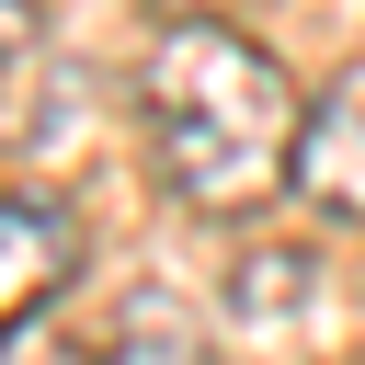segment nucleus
Here are the masks:
<instances>
[{
    "instance_id": "f257e3e1",
    "label": "nucleus",
    "mask_w": 365,
    "mask_h": 365,
    "mask_svg": "<svg viewBox=\"0 0 365 365\" xmlns=\"http://www.w3.org/2000/svg\"><path fill=\"white\" fill-rule=\"evenodd\" d=\"M137 125H148L160 182L182 205L228 217V205H262L274 182H297L308 103H297V80L251 34H228V23H160L148 68H137Z\"/></svg>"
},
{
    "instance_id": "f03ea898",
    "label": "nucleus",
    "mask_w": 365,
    "mask_h": 365,
    "mask_svg": "<svg viewBox=\"0 0 365 365\" xmlns=\"http://www.w3.org/2000/svg\"><path fill=\"white\" fill-rule=\"evenodd\" d=\"M297 194H308L331 228H365V68H342V80L308 103V137H297Z\"/></svg>"
},
{
    "instance_id": "7ed1b4c3",
    "label": "nucleus",
    "mask_w": 365,
    "mask_h": 365,
    "mask_svg": "<svg viewBox=\"0 0 365 365\" xmlns=\"http://www.w3.org/2000/svg\"><path fill=\"white\" fill-rule=\"evenodd\" d=\"M68 262H80L68 205H46V194H0V331H34L46 297L68 285Z\"/></svg>"
},
{
    "instance_id": "20e7f679",
    "label": "nucleus",
    "mask_w": 365,
    "mask_h": 365,
    "mask_svg": "<svg viewBox=\"0 0 365 365\" xmlns=\"http://www.w3.org/2000/svg\"><path fill=\"white\" fill-rule=\"evenodd\" d=\"M103 365H205V319H194L171 285H137V297L114 308V342H103Z\"/></svg>"
},
{
    "instance_id": "39448f33",
    "label": "nucleus",
    "mask_w": 365,
    "mask_h": 365,
    "mask_svg": "<svg viewBox=\"0 0 365 365\" xmlns=\"http://www.w3.org/2000/svg\"><path fill=\"white\" fill-rule=\"evenodd\" d=\"M0 365H103V354H80L57 331H0Z\"/></svg>"
},
{
    "instance_id": "423d86ee",
    "label": "nucleus",
    "mask_w": 365,
    "mask_h": 365,
    "mask_svg": "<svg viewBox=\"0 0 365 365\" xmlns=\"http://www.w3.org/2000/svg\"><path fill=\"white\" fill-rule=\"evenodd\" d=\"M23 46H34V0H0V68H11Z\"/></svg>"
}]
</instances>
